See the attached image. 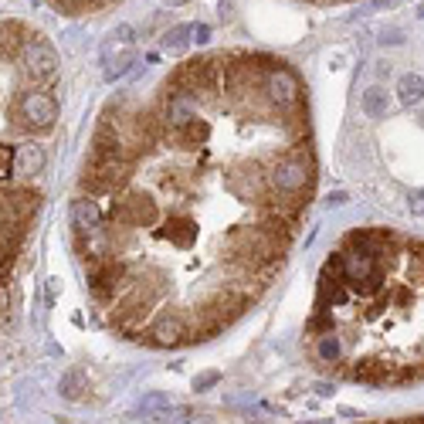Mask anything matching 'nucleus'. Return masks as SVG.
Masks as SVG:
<instances>
[{
	"mask_svg": "<svg viewBox=\"0 0 424 424\" xmlns=\"http://www.w3.org/2000/svg\"><path fill=\"white\" fill-rule=\"evenodd\" d=\"M190 34H194V41H207V34H211V31H207V24H194V27H190Z\"/></svg>",
	"mask_w": 424,
	"mask_h": 424,
	"instance_id": "9d476101",
	"label": "nucleus"
},
{
	"mask_svg": "<svg viewBox=\"0 0 424 424\" xmlns=\"http://www.w3.org/2000/svg\"><path fill=\"white\" fill-rule=\"evenodd\" d=\"M387 106H391V102H387V92H384L380 85H373V88L363 92V112H367L370 119H384V116H387Z\"/></svg>",
	"mask_w": 424,
	"mask_h": 424,
	"instance_id": "7ed1b4c3",
	"label": "nucleus"
},
{
	"mask_svg": "<svg viewBox=\"0 0 424 424\" xmlns=\"http://www.w3.org/2000/svg\"><path fill=\"white\" fill-rule=\"evenodd\" d=\"M58 10H65V14H95V10H102L109 3H116V0H52Z\"/></svg>",
	"mask_w": 424,
	"mask_h": 424,
	"instance_id": "39448f33",
	"label": "nucleus"
},
{
	"mask_svg": "<svg viewBox=\"0 0 424 424\" xmlns=\"http://www.w3.org/2000/svg\"><path fill=\"white\" fill-rule=\"evenodd\" d=\"M79 377H81L79 370H72V373H68V377H65V384H61V391H65V398H72V400L79 398Z\"/></svg>",
	"mask_w": 424,
	"mask_h": 424,
	"instance_id": "0eeeda50",
	"label": "nucleus"
},
{
	"mask_svg": "<svg viewBox=\"0 0 424 424\" xmlns=\"http://www.w3.org/2000/svg\"><path fill=\"white\" fill-rule=\"evenodd\" d=\"M319 3H326V0H319Z\"/></svg>",
	"mask_w": 424,
	"mask_h": 424,
	"instance_id": "ddd939ff",
	"label": "nucleus"
},
{
	"mask_svg": "<svg viewBox=\"0 0 424 424\" xmlns=\"http://www.w3.org/2000/svg\"><path fill=\"white\" fill-rule=\"evenodd\" d=\"M166 3H170V7H180V3H187V0H166Z\"/></svg>",
	"mask_w": 424,
	"mask_h": 424,
	"instance_id": "f8f14e48",
	"label": "nucleus"
},
{
	"mask_svg": "<svg viewBox=\"0 0 424 424\" xmlns=\"http://www.w3.org/2000/svg\"><path fill=\"white\" fill-rule=\"evenodd\" d=\"M187 34H190V27H173V31H166L163 45H166L170 52H180V48L187 45Z\"/></svg>",
	"mask_w": 424,
	"mask_h": 424,
	"instance_id": "423d86ee",
	"label": "nucleus"
},
{
	"mask_svg": "<svg viewBox=\"0 0 424 424\" xmlns=\"http://www.w3.org/2000/svg\"><path fill=\"white\" fill-rule=\"evenodd\" d=\"M14 92H10V102L3 109V123L14 129V133H41V129H52L58 123V99H54L52 85H41V81H27L21 75H14Z\"/></svg>",
	"mask_w": 424,
	"mask_h": 424,
	"instance_id": "f257e3e1",
	"label": "nucleus"
},
{
	"mask_svg": "<svg viewBox=\"0 0 424 424\" xmlns=\"http://www.w3.org/2000/svg\"><path fill=\"white\" fill-rule=\"evenodd\" d=\"M407 207H411V214L424 217V190H411V197H407Z\"/></svg>",
	"mask_w": 424,
	"mask_h": 424,
	"instance_id": "6e6552de",
	"label": "nucleus"
},
{
	"mask_svg": "<svg viewBox=\"0 0 424 424\" xmlns=\"http://www.w3.org/2000/svg\"><path fill=\"white\" fill-rule=\"evenodd\" d=\"M346 204V194H333V197H329V207H343Z\"/></svg>",
	"mask_w": 424,
	"mask_h": 424,
	"instance_id": "9b49d317",
	"label": "nucleus"
},
{
	"mask_svg": "<svg viewBox=\"0 0 424 424\" xmlns=\"http://www.w3.org/2000/svg\"><path fill=\"white\" fill-rule=\"evenodd\" d=\"M133 24H119L109 41L102 45V65H106V79H119L129 72L133 65Z\"/></svg>",
	"mask_w": 424,
	"mask_h": 424,
	"instance_id": "f03ea898",
	"label": "nucleus"
},
{
	"mask_svg": "<svg viewBox=\"0 0 424 424\" xmlns=\"http://www.w3.org/2000/svg\"><path fill=\"white\" fill-rule=\"evenodd\" d=\"M217 380H221V373H204V377L194 380V391H207V387H214Z\"/></svg>",
	"mask_w": 424,
	"mask_h": 424,
	"instance_id": "1a4fd4ad",
	"label": "nucleus"
},
{
	"mask_svg": "<svg viewBox=\"0 0 424 424\" xmlns=\"http://www.w3.org/2000/svg\"><path fill=\"white\" fill-rule=\"evenodd\" d=\"M398 92H400V102L404 106H414V102L424 99V79L421 75H404L398 81Z\"/></svg>",
	"mask_w": 424,
	"mask_h": 424,
	"instance_id": "20e7f679",
	"label": "nucleus"
}]
</instances>
